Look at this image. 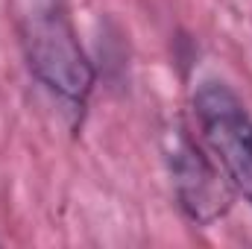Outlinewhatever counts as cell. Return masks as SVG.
I'll return each mask as SVG.
<instances>
[{
	"mask_svg": "<svg viewBox=\"0 0 252 249\" xmlns=\"http://www.w3.org/2000/svg\"><path fill=\"white\" fill-rule=\"evenodd\" d=\"M193 115L232 190L252 202V115L241 97L223 82H202L193 94Z\"/></svg>",
	"mask_w": 252,
	"mask_h": 249,
	"instance_id": "cell-2",
	"label": "cell"
},
{
	"mask_svg": "<svg viewBox=\"0 0 252 249\" xmlns=\"http://www.w3.org/2000/svg\"><path fill=\"white\" fill-rule=\"evenodd\" d=\"M24 50L32 76L70 109H82L94 88V67L73 24L56 3L38 6L24 27Z\"/></svg>",
	"mask_w": 252,
	"mask_h": 249,
	"instance_id": "cell-1",
	"label": "cell"
},
{
	"mask_svg": "<svg viewBox=\"0 0 252 249\" xmlns=\"http://www.w3.org/2000/svg\"><path fill=\"white\" fill-rule=\"evenodd\" d=\"M164 158L179 208L196 226H211L232 208L235 190L226 173L220 170L217 161H211V156L202 153L199 144H193V138L185 129L176 126L167 132Z\"/></svg>",
	"mask_w": 252,
	"mask_h": 249,
	"instance_id": "cell-3",
	"label": "cell"
}]
</instances>
